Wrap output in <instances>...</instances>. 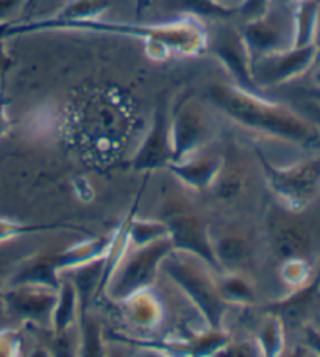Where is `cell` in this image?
<instances>
[{
	"label": "cell",
	"instance_id": "obj_36",
	"mask_svg": "<svg viewBox=\"0 0 320 357\" xmlns=\"http://www.w3.org/2000/svg\"><path fill=\"white\" fill-rule=\"evenodd\" d=\"M5 264H6V259L2 252H0V278H2L3 270H5Z\"/></svg>",
	"mask_w": 320,
	"mask_h": 357
},
{
	"label": "cell",
	"instance_id": "obj_21",
	"mask_svg": "<svg viewBox=\"0 0 320 357\" xmlns=\"http://www.w3.org/2000/svg\"><path fill=\"white\" fill-rule=\"evenodd\" d=\"M217 289L228 305H250L256 301L253 284L241 271L219 273Z\"/></svg>",
	"mask_w": 320,
	"mask_h": 357
},
{
	"label": "cell",
	"instance_id": "obj_11",
	"mask_svg": "<svg viewBox=\"0 0 320 357\" xmlns=\"http://www.w3.org/2000/svg\"><path fill=\"white\" fill-rule=\"evenodd\" d=\"M170 162H174L170 138V107L168 99H159L153 113L152 126L143 143L134 154L131 167L136 171L152 173L157 169H166Z\"/></svg>",
	"mask_w": 320,
	"mask_h": 357
},
{
	"label": "cell",
	"instance_id": "obj_33",
	"mask_svg": "<svg viewBox=\"0 0 320 357\" xmlns=\"http://www.w3.org/2000/svg\"><path fill=\"white\" fill-rule=\"evenodd\" d=\"M11 66V56L8 55L3 44V38L0 36V73H5Z\"/></svg>",
	"mask_w": 320,
	"mask_h": 357
},
{
	"label": "cell",
	"instance_id": "obj_28",
	"mask_svg": "<svg viewBox=\"0 0 320 357\" xmlns=\"http://www.w3.org/2000/svg\"><path fill=\"white\" fill-rule=\"evenodd\" d=\"M273 0H242V3L238 8V15L244 17L246 21L256 19L271 10V3Z\"/></svg>",
	"mask_w": 320,
	"mask_h": 357
},
{
	"label": "cell",
	"instance_id": "obj_34",
	"mask_svg": "<svg viewBox=\"0 0 320 357\" xmlns=\"http://www.w3.org/2000/svg\"><path fill=\"white\" fill-rule=\"evenodd\" d=\"M308 110H310V113L312 114V116H314V119L317 121V123H320V107L317 104H314V102L310 100Z\"/></svg>",
	"mask_w": 320,
	"mask_h": 357
},
{
	"label": "cell",
	"instance_id": "obj_27",
	"mask_svg": "<svg viewBox=\"0 0 320 357\" xmlns=\"http://www.w3.org/2000/svg\"><path fill=\"white\" fill-rule=\"evenodd\" d=\"M280 276L281 280L294 290L310 282L314 274H312L310 259H286L281 260Z\"/></svg>",
	"mask_w": 320,
	"mask_h": 357
},
{
	"label": "cell",
	"instance_id": "obj_30",
	"mask_svg": "<svg viewBox=\"0 0 320 357\" xmlns=\"http://www.w3.org/2000/svg\"><path fill=\"white\" fill-rule=\"evenodd\" d=\"M305 334H306V345L308 349L314 351V354L320 356V333L311 326H305Z\"/></svg>",
	"mask_w": 320,
	"mask_h": 357
},
{
	"label": "cell",
	"instance_id": "obj_31",
	"mask_svg": "<svg viewBox=\"0 0 320 357\" xmlns=\"http://www.w3.org/2000/svg\"><path fill=\"white\" fill-rule=\"evenodd\" d=\"M10 129V119L6 114V99L3 93L0 91V137H3Z\"/></svg>",
	"mask_w": 320,
	"mask_h": 357
},
{
	"label": "cell",
	"instance_id": "obj_9",
	"mask_svg": "<svg viewBox=\"0 0 320 357\" xmlns=\"http://www.w3.org/2000/svg\"><path fill=\"white\" fill-rule=\"evenodd\" d=\"M170 138L174 162L194 155L208 138V123L205 113L188 94L172 105Z\"/></svg>",
	"mask_w": 320,
	"mask_h": 357
},
{
	"label": "cell",
	"instance_id": "obj_37",
	"mask_svg": "<svg viewBox=\"0 0 320 357\" xmlns=\"http://www.w3.org/2000/svg\"><path fill=\"white\" fill-rule=\"evenodd\" d=\"M314 85H316V88H320V68L317 69L316 74H314Z\"/></svg>",
	"mask_w": 320,
	"mask_h": 357
},
{
	"label": "cell",
	"instance_id": "obj_4",
	"mask_svg": "<svg viewBox=\"0 0 320 357\" xmlns=\"http://www.w3.org/2000/svg\"><path fill=\"white\" fill-rule=\"evenodd\" d=\"M174 250L170 237L133 248V252H127L122 262L113 273L104 293L111 301L120 303L133 293L149 289L155 282L158 271L161 270L163 260Z\"/></svg>",
	"mask_w": 320,
	"mask_h": 357
},
{
	"label": "cell",
	"instance_id": "obj_14",
	"mask_svg": "<svg viewBox=\"0 0 320 357\" xmlns=\"http://www.w3.org/2000/svg\"><path fill=\"white\" fill-rule=\"evenodd\" d=\"M320 309V270L311 278L310 282L294 289L289 296L271 304L267 312L278 315L283 323L306 326Z\"/></svg>",
	"mask_w": 320,
	"mask_h": 357
},
{
	"label": "cell",
	"instance_id": "obj_16",
	"mask_svg": "<svg viewBox=\"0 0 320 357\" xmlns=\"http://www.w3.org/2000/svg\"><path fill=\"white\" fill-rule=\"evenodd\" d=\"M166 169L186 187L203 191L217 182L223 162L219 157H202V158H184L180 162H170Z\"/></svg>",
	"mask_w": 320,
	"mask_h": 357
},
{
	"label": "cell",
	"instance_id": "obj_22",
	"mask_svg": "<svg viewBox=\"0 0 320 357\" xmlns=\"http://www.w3.org/2000/svg\"><path fill=\"white\" fill-rule=\"evenodd\" d=\"M256 347L259 349V356L277 357L285 351V323L278 315L267 312V315L259 324L256 334Z\"/></svg>",
	"mask_w": 320,
	"mask_h": 357
},
{
	"label": "cell",
	"instance_id": "obj_32",
	"mask_svg": "<svg viewBox=\"0 0 320 357\" xmlns=\"http://www.w3.org/2000/svg\"><path fill=\"white\" fill-rule=\"evenodd\" d=\"M22 0H0V24H2L6 17H10L11 13H15L16 8Z\"/></svg>",
	"mask_w": 320,
	"mask_h": 357
},
{
	"label": "cell",
	"instance_id": "obj_17",
	"mask_svg": "<svg viewBox=\"0 0 320 357\" xmlns=\"http://www.w3.org/2000/svg\"><path fill=\"white\" fill-rule=\"evenodd\" d=\"M118 304L122 309L125 320L139 329H155L161 324L164 318L163 303L157 293L152 290V287L133 293Z\"/></svg>",
	"mask_w": 320,
	"mask_h": 357
},
{
	"label": "cell",
	"instance_id": "obj_26",
	"mask_svg": "<svg viewBox=\"0 0 320 357\" xmlns=\"http://www.w3.org/2000/svg\"><path fill=\"white\" fill-rule=\"evenodd\" d=\"M79 321L80 329V345L79 356H104V342H102V326L99 320H95L86 312L80 314Z\"/></svg>",
	"mask_w": 320,
	"mask_h": 357
},
{
	"label": "cell",
	"instance_id": "obj_7",
	"mask_svg": "<svg viewBox=\"0 0 320 357\" xmlns=\"http://www.w3.org/2000/svg\"><path fill=\"white\" fill-rule=\"evenodd\" d=\"M207 50L221 61L234 85L259 93L253 80V56L239 29L227 24L217 25L213 31H208Z\"/></svg>",
	"mask_w": 320,
	"mask_h": 357
},
{
	"label": "cell",
	"instance_id": "obj_1",
	"mask_svg": "<svg viewBox=\"0 0 320 357\" xmlns=\"http://www.w3.org/2000/svg\"><path fill=\"white\" fill-rule=\"evenodd\" d=\"M207 99L236 124L281 142L311 146L320 133L310 121L291 108L267 100L259 93L238 85L213 84L207 88Z\"/></svg>",
	"mask_w": 320,
	"mask_h": 357
},
{
	"label": "cell",
	"instance_id": "obj_24",
	"mask_svg": "<svg viewBox=\"0 0 320 357\" xmlns=\"http://www.w3.org/2000/svg\"><path fill=\"white\" fill-rule=\"evenodd\" d=\"M178 10L184 16L195 19H213V21H227L238 15V8L228 6L219 0H177Z\"/></svg>",
	"mask_w": 320,
	"mask_h": 357
},
{
	"label": "cell",
	"instance_id": "obj_2",
	"mask_svg": "<svg viewBox=\"0 0 320 357\" xmlns=\"http://www.w3.org/2000/svg\"><path fill=\"white\" fill-rule=\"evenodd\" d=\"M47 30H81L110 33L127 38H134L145 43L147 49L155 59H166L170 54L183 56H198L207 52L208 30L200 19L184 16L177 21L166 24H125V22H105L100 19L89 21L49 24L40 29Z\"/></svg>",
	"mask_w": 320,
	"mask_h": 357
},
{
	"label": "cell",
	"instance_id": "obj_20",
	"mask_svg": "<svg viewBox=\"0 0 320 357\" xmlns=\"http://www.w3.org/2000/svg\"><path fill=\"white\" fill-rule=\"evenodd\" d=\"M80 318V303L77 295L75 285L70 279H61L58 299H56L52 314V333L55 337L67 335L69 329L79 321Z\"/></svg>",
	"mask_w": 320,
	"mask_h": 357
},
{
	"label": "cell",
	"instance_id": "obj_41",
	"mask_svg": "<svg viewBox=\"0 0 320 357\" xmlns=\"http://www.w3.org/2000/svg\"><path fill=\"white\" fill-rule=\"evenodd\" d=\"M2 74H3V73H0V80H2Z\"/></svg>",
	"mask_w": 320,
	"mask_h": 357
},
{
	"label": "cell",
	"instance_id": "obj_18",
	"mask_svg": "<svg viewBox=\"0 0 320 357\" xmlns=\"http://www.w3.org/2000/svg\"><path fill=\"white\" fill-rule=\"evenodd\" d=\"M214 257L221 266V271H239L250 259L252 246L244 234L228 231L219 237L211 235Z\"/></svg>",
	"mask_w": 320,
	"mask_h": 357
},
{
	"label": "cell",
	"instance_id": "obj_19",
	"mask_svg": "<svg viewBox=\"0 0 320 357\" xmlns=\"http://www.w3.org/2000/svg\"><path fill=\"white\" fill-rule=\"evenodd\" d=\"M292 5V47L316 44L320 0H297Z\"/></svg>",
	"mask_w": 320,
	"mask_h": 357
},
{
	"label": "cell",
	"instance_id": "obj_35",
	"mask_svg": "<svg viewBox=\"0 0 320 357\" xmlns=\"http://www.w3.org/2000/svg\"><path fill=\"white\" fill-rule=\"evenodd\" d=\"M308 98L311 102H314V104L320 107V88H314L311 89V91H308Z\"/></svg>",
	"mask_w": 320,
	"mask_h": 357
},
{
	"label": "cell",
	"instance_id": "obj_8",
	"mask_svg": "<svg viewBox=\"0 0 320 357\" xmlns=\"http://www.w3.org/2000/svg\"><path fill=\"white\" fill-rule=\"evenodd\" d=\"M163 221L169 229V237L174 243L175 251L195 256L203 260L214 273H222L214 257L213 245H211L209 227L200 216L191 210L172 206V208L166 212V218Z\"/></svg>",
	"mask_w": 320,
	"mask_h": 357
},
{
	"label": "cell",
	"instance_id": "obj_3",
	"mask_svg": "<svg viewBox=\"0 0 320 357\" xmlns=\"http://www.w3.org/2000/svg\"><path fill=\"white\" fill-rule=\"evenodd\" d=\"M182 290L209 329H223L230 305L223 301L214 271L195 256L172 251L163 260L161 270Z\"/></svg>",
	"mask_w": 320,
	"mask_h": 357
},
{
	"label": "cell",
	"instance_id": "obj_12",
	"mask_svg": "<svg viewBox=\"0 0 320 357\" xmlns=\"http://www.w3.org/2000/svg\"><path fill=\"white\" fill-rule=\"evenodd\" d=\"M2 298L5 309L11 317L44 328L52 326L58 290L40 285H16L8 287Z\"/></svg>",
	"mask_w": 320,
	"mask_h": 357
},
{
	"label": "cell",
	"instance_id": "obj_5",
	"mask_svg": "<svg viewBox=\"0 0 320 357\" xmlns=\"http://www.w3.org/2000/svg\"><path fill=\"white\" fill-rule=\"evenodd\" d=\"M255 154L264 171L269 187L283 201L285 207L300 212L317 195L320 188V157L280 168L269 162L258 148H255Z\"/></svg>",
	"mask_w": 320,
	"mask_h": 357
},
{
	"label": "cell",
	"instance_id": "obj_15",
	"mask_svg": "<svg viewBox=\"0 0 320 357\" xmlns=\"http://www.w3.org/2000/svg\"><path fill=\"white\" fill-rule=\"evenodd\" d=\"M60 273L58 251L38 252L24 259L16 266V270L13 271L11 278L8 279V287L40 285L52 290H60Z\"/></svg>",
	"mask_w": 320,
	"mask_h": 357
},
{
	"label": "cell",
	"instance_id": "obj_29",
	"mask_svg": "<svg viewBox=\"0 0 320 357\" xmlns=\"http://www.w3.org/2000/svg\"><path fill=\"white\" fill-rule=\"evenodd\" d=\"M21 340L16 333H0V356H17Z\"/></svg>",
	"mask_w": 320,
	"mask_h": 357
},
{
	"label": "cell",
	"instance_id": "obj_40",
	"mask_svg": "<svg viewBox=\"0 0 320 357\" xmlns=\"http://www.w3.org/2000/svg\"><path fill=\"white\" fill-rule=\"evenodd\" d=\"M277 2H281V3H294V2H297V0H277Z\"/></svg>",
	"mask_w": 320,
	"mask_h": 357
},
{
	"label": "cell",
	"instance_id": "obj_39",
	"mask_svg": "<svg viewBox=\"0 0 320 357\" xmlns=\"http://www.w3.org/2000/svg\"><path fill=\"white\" fill-rule=\"evenodd\" d=\"M136 2H138V11H141V8H143V5H144L145 0H136Z\"/></svg>",
	"mask_w": 320,
	"mask_h": 357
},
{
	"label": "cell",
	"instance_id": "obj_25",
	"mask_svg": "<svg viewBox=\"0 0 320 357\" xmlns=\"http://www.w3.org/2000/svg\"><path fill=\"white\" fill-rule=\"evenodd\" d=\"M169 237V229L164 221H143L133 216L128 226L130 246L138 248Z\"/></svg>",
	"mask_w": 320,
	"mask_h": 357
},
{
	"label": "cell",
	"instance_id": "obj_23",
	"mask_svg": "<svg viewBox=\"0 0 320 357\" xmlns=\"http://www.w3.org/2000/svg\"><path fill=\"white\" fill-rule=\"evenodd\" d=\"M50 231H72V232H81V234H91L86 229L79 227L70 222H42V225H29V222H16L10 220H0V243L5 241L24 237V235H33L41 232H50Z\"/></svg>",
	"mask_w": 320,
	"mask_h": 357
},
{
	"label": "cell",
	"instance_id": "obj_10",
	"mask_svg": "<svg viewBox=\"0 0 320 357\" xmlns=\"http://www.w3.org/2000/svg\"><path fill=\"white\" fill-rule=\"evenodd\" d=\"M271 243L281 260L310 259L314 248V235L310 226L298 218L297 210L275 208L269 220Z\"/></svg>",
	"mask_w": 320,
	"mask_h": 357
},
{
	"label": "cell",
	"instance_id": "obj_13",
	"mask_svg": "<svg viewBox=\"0 0 320 357\" xmlns=\"http://www.w3.org/2000/svg\"><path fill=\"white\" fill-rule=\"evenodd\" d=\"M241 31L253 59L292 47V29L287 30L283 19L271 10L266 15L246 21Z\"/></svg>",
	"mask_w": 320,
	"mask_h": 357
},
{
	"label": "cell",
	"instance_id": "obj_38",
	"mask_svg": "<svg viewBox=\"0 0 320 357\" xmlns=\"http://www.w3.org/2000/svg\"><path fill=\"white\" fill-rule=\"evenodd\" d=\"M219 2L225 3V5H228V6H232V5L228 3V0H219ZM241 3H242V0H236V6H238V8H239V5H241ZM233 8H234V6H233Z\"/></svg>",
	"mask_w": 320,
	"mask_h": 357
},
{
	"label": "cell",
	"instance_id": "obj_6",
	"mask_svg": "<svg viewBox=\"0 0 320 357\" xmlns=\"http://www.w3.org/2000/svg\"><path fill=\"white\" fill-rule=\"evenodd\" d=\"M320 46L311 44L305 47H287L277 52L253 59L252 71L258 91L266 88L280 86L298 79L308 73L319 56Z\"/></svg>",
	"mask_w": 320,
	"mask_h": 357
}]
</instances>
